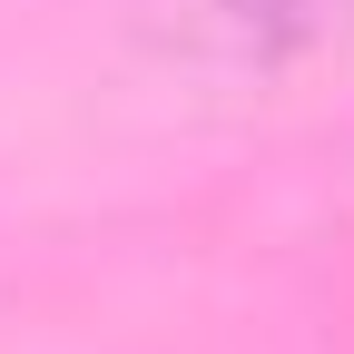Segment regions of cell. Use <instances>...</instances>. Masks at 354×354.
<instances>
[{
    "label": "cell",
    "mask_w": 354,
    "mask_h": 354,
    "mask_svg": "<svg viewBox=\"0 0 354 354\" xmlns=\"http://www.w3.org/2000/svg\"><path fill=\"white\" fill-rule=\"evenodd\" d=\"M138 30L187 69H286L354 39V0H138Z\"/></svg>",
    "instance_id": "6da1fadb"
}]
</instances>
